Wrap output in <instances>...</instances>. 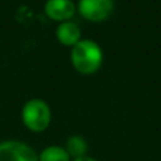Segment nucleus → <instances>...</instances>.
I'll return each instance as SVG.
<instances>
[{
	"label": "nucleus",
	"mask_w": 161,
	"mask_h": 161,
	"mask_svg": "<svg viewBox=\"0 0 161 161\" xmlns=\"http://www.w3.org/2000/svg\"><path fill=\"white\" fill-rule=\"evenodd\" d=\"M71 62L74 68L82 75H92L97 72L103 64V51L93 40H80L71 51Z\"/></svg>",
	"instance_id": "f257e3e1"
},
{
	"label": "nucleus",
	"mask_w": 161,
	"mask_h": 161,
	"mask_svg": "<svg viewBox=\"0 0 161 161\" xmlns=\"http://www.w3.org/2000/svg\"><path fill=\"white\" fill-rule=\"evenodd\" d=\"M21 119L24 126L31 131H44L51 123V109L44 100L30 99L25 102L21 110Z\"/></svg>",
	"instance_id": "f03ea898"
},
{
	"label": "nucleus",
	"mask_w": 161,
	"mask_h": 161,
	"mask_svg": "<svg viewBox=\"0 0 161 161\" xmlns=\"http://www.w3.org/2000/svg\"><path fill=\"white\" fill-rule=\"evenodd\" d=\"M114 8L113 0H79L78 11L85 20L92 23L105 21Z\"/></svg>",
	"instance_id": "7ed1b4c3"
},
{
	"label": "nucleus",
	"mask_w": 161,
	"mask_h": 161,
	"mask_svg": "<svg viewBox=\"0 0 161 161\" xmlns=\"http://www.w3.org/2000/svg\"><path fill=\"white\" fill-rule=\"evenodd\" d=\"M0 161H38V156L25 143L7 140L0 143Z\"/></svg>",
	"instance_id": "20e7f679"
},
{
	"label": "nucleus",
	"mask_w": 161,
	"mask_h": 161,
	"mask_svg": "<svg viewBox=\"0 0 161 161\" xmlns=\"http://www.w3.org/2000/svg\"><path fill=\"white\" fill-rule=\"evenodd\" d=\"M44 11L51 20L58 23L69 21L76 11V6L72 0H47Z\"/></svg>",
	"instance_id": "39448f33"
},
{
	"label": "nucleus",
	"mask_w": 161,
	"mask_h": 161,
	"mask_svg": "<svg viewBox=\"0 0 161 161\" xmlns=\"http://www.w3.org/2000/svg\"><path fill=\"white\" fill-rule=\"evenodd\" d=\"M57 40L65 47H71L76 45L80 41V28L76 23L74 21H64L59 23V25L57 27Z\"/></svg>",
	"instance_id": "423d86ee"
},
{
	"label": "nucleus",
	"mask_w": 161,
	"mask_h": 161,
	"mask_svg": "<svg viewBox=\"0 0 161 161\" xmlns=\"http://www.w3.org/2000/svg\"><path fill=\"white\" fill-rule=\"evenodd\" d=\"M88 142L83 139L82 136H71L68 137L67 144H65V150L72 158H79V157L86 156L88 153Z\"/></svg>",
	"instance_id": "0eeeda50"
},
{
	"label": "nucleus",
	"mask_w": 161,
	"mask_h": 161,
	"mask_svg": "<svg viewBox=\"0 0 161 161\" xmlns=\"http://www.w3.org/2000/svg\"><path fill=\"white\" fill-rule=\"evenodd\" d=\"M38 161H71V157L67 153L65 147L50 146L40 153Z\"/></svg>",
	"instance_id": "6e6552de"
},
{
	"label": "nucleus",
	"mask_w": 161,
	"mask_h": 161,
	"mask_svg": "<svg viewBox=\"0 0 161 161\" xmlns=\"http://www.w3.org/2000/svg\"><path fill=\"white\" fill-rule=\"evenodd\" d=\"M72 161H97V160L92 158V157H89V156H83V157H79V158H74Z\"/></svg>",
	"instance_id": "1a4fd4ad"
}]
</instances>
